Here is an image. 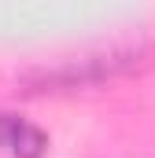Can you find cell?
Here are the masks:
<instances>
[{
	"label": "cell",
	"instance_id": "1",
	"mask_svg": "<svg viewBox=\"0 0 155 158\" xmlns=\"http://www.w3.org/2000/svg\"><path fill=\"white\" fill-rule=\"evenodd\" d=\"M44 136L15 114H0V158H37Z\"/></svg>",
	"mask_w": 155,
	"mask_h": 158
}]
</instances>
